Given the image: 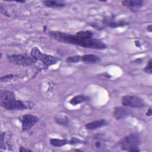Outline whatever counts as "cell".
Segmentation results:
<instances>
[{
  "label": "cell",
  "instance_id": "20",
  "mask_svg": "<svg viewBox=\"0 0 152 152\" xmlns=\"http://www.w3.org/2000/svg\"><path fill=\"white\" fill-rule=\"evenodd\" d=\"M14 77L13 74H7L1 77V82H7L10 80H11Z\"/></svg>",
  "mask_w": 152,
  "mask_h": 152
},
{
  "label": "cell",
  "instance_id": "11",
  "mask_svg": "<svg viewBox=\"0 0 152 152\" xmlns=\"http://www.w3.org/2000/svg\"><path fill=\"white\" fill-rule=\"evenodd\" d=\"M15 99H16L15 95L13 91L3 90L0 91V104L9 102Z\"/></svg>",
  "mask_w": 152,
  "mask_h": 152
},
{
  "label": "cell",
  "instance_id": "3",
  "mask_svg": "<svg viewBox=\"0 0 152 152\" xmlns=\"http://www.w3.org/2000/svg\"><path fill=\"white\" fill-rule=\"evenodd\" d=\"M6 57L10 63L20 66H31L37 61L31 55L27 53L7 55Z\"/></svg>",
  "mask_w": 152,
  "mask_h": 152
},
{
  "label": "cell",
  "instance_id": "1",
  "mask_svg": "<svg viewBox=\"0 0 152 152\" xmlns=\"http://www.w3.org/2000/svg\"><path fill=\"white\" fill-rule=\"evenodd\" d=\"M49 36L54 40L64 43L72 44L85 48L102 50L107 48V45L101 40L96 38L87 39L81 36L77 32L75 34H71L59 31H50Z\"/></svg>",
  "mask_w": 152,
  "mask_h": 152
},
{
  "label": "cell",
  "instance_id": "8",
  "mask_svg": "<svg viewBox=\"0 0 152 152\" xmlns=\"http://www.w3.org/2000/svg\"><path fill=\"white\" fill-rule=\"evenodd\" d=\"M132 114V112L126 107L118 106L115 107L113 112V116L116 120L125 119Z\"/></svg>",
  "mask_w": 152,
  "mask_h": 152
},
{
  "label": "cell",
  "instance_id": "25",
  "mask_svg": "<svg viewBox=\"0 0 152 152\" xmlns=\"http://www.w3.org/2000/svg\"><path fill=\"white\" fill-rule=\"evenodd\" d=\"M147 30L148 31H149V32H150V33L151 32V31H152V26H151V24H150V25H148V26H147Z\"/></svg>",
  "mask_w": 152,
  "mask_h": 152
},
{
  "label": "cell",
  "instance_id": "6",
  "mask_svg": "<svg viewBox=\"0 0 152 152\" xmlns=\"http://www.w3.org/2000/svg\"><path fill=\"white\" fill-rule=\"evenodd\" d=\"M21 122L22 131L26 132L30 130L39 121V118L31 114H26L20 118Z\"/></svg>",
  "mask_w": 152,
  "mask_h": 152
},
{
  "label": "cell",
  "instance_id": "21",
  "mask_svg": "<svg viewBox=\"0 0 152 152\" xmlns=\"http://www.w3.org/2000/svg\"><path fill=\"white\" fill-rule=\"evenodd\" d=\"M81 142H82V141L79 140L78 138L72 137L71 138V140L70 141H69L68 144H72V145H75V144H80V143H81Z\"/></svg>",
  "mask_w": 152,
  "mask_h": 152
},
{
  "label": "cell",
  "instance_id": "18",
  "mask_svg": "<svg viewBox=\"0 0 152 152\" xmlns=\"http://www.w3.org/2000/svg\"><path fill=\"white\" fill-rule=\"evenodd\" d=\"M143 71L148 74H152V59H150L146 65V66L144 68Z\"/></svg>",
  "mask_w": 152,
  "mask_h": 152
},
{
  "label": "cell",
  "instance_id": "27",
  "mask_svg": "<svg viewBox=\"0 0 152 152\" xmlns=\"http://www.w3.org/2000/svg\"><path fill=\"white\" fill-rule=\"evenodd\" d=\"M15 2H18V3H24L26 1L23 0V1H15Z\"/></svg>",
  "mask_w": 152,
  "mask_h": 152
},
{
  "label": "cell",
  "instance_id": "15",
  "mask_svg": "<svg viewBox=\"0 0 152 152\" xmlns=\"http://www.w3.org/2000/svg\"><path fill=\"white\" fill-rule=\"evenodd\" d=\"M88 100V98L87 96H85L84 95H77V96H75L72 98H71L69 100V103L71 104H72V106H76V105H78V104L84 102Z\"/></svg>",
  "mask_w": 152,
  "mask_h": 152
},
{
  "label": "cell",
  "instance_id": "7",
  "mask_svg": "<svg viewBox=\"0 0 152 152\" xmlns=\"http://www.w3.org/2000/svg\"><path fill=\"white\" fill-rule=\"evenodd\" d=\"M1 106L8 110H23L28 107L24 102L19 100H14L9 102L1 103Z\"/></svg>",
  "mask_w": 152,
  "mask_h": 152
},
{
  "label": "cell",
  "instance_id": "26",
  "mask_svg": "<svg viewBox=\"0 0 152 152\" xmlns=\"http://www.w3.org/2000/svg\"><path fill=\"white\" fill-rule=\"evenodd\" d=\"M135 43L137 46H138V47H140L141 46V45H140V43L139 41H138V40L135 41Z\"/></svg>",
  "mask_w": 152,
  "mask_h": 152
},
{
  "label": "cell",
  "instance_id": "13",
  "mask_svg": "<svg viewBox=\"0 0 152 152\" xmlns=\"http://www.w3.org/2000/svg\"><path fill=\"white\" fill-rule=\"evenodd\" d=\"M81 61L86 64H97L101 61V59L95 55L86 54L82 56Z\"/></svg>",
  "mask_w": 152,
  "mask_h": 152
},
{
  "label": "cell",
  "instance_id": "14",
  "mask_svg": "<svg viewBox=\"0 0 152 152\" xmlns=\"http://www.w3.org/2000/svg\"><path fill=\"white\" fill-rule=\"evenodd\" d=\"M43 5L49 8H62L65 6V3L59 0H46L42 2Z\"/></svg>",
  "mask_w": 152,
  "mask_h": 152
},
{
  "label": "cell",
  "instance_id": "24",
  "mask_svg": "<svg viewBox=\"0 0 152 152\" xmlns=\"http://www.w3.org/2000/svg\"><path fill=\"white\" fill-rule=\"evenodd\" d=\"M151 114H152V110H151V108H149V109H148V110H147V112L146 113V115H147V116H151Z\"/></svg>",
  "mask_w": 152,
  "mask_h": 152
},
{
  "label": "cell",
  "instance_id": "28",
  "mask_svg": "<svg viewBox=\"0 0 152 152\" xmlns=\"http://www.w3.org/2000/svg\"><path fill=\"white\" fill-rule=\"evenodd\" d=\"M46 27H46V26H44V31H45V30H46Z\"/></svg>",
  "mask_w": 152,
  "mask_h": 152
},
{
  "label": "cell",
  "instance_id": "12",
  "mask_svg": "<svg viewBox=\"0 0 152 152\" xmlns=\"http://www.w3.org/2000/svg\"><path fill=\"white\" fill-rule=\"evenodd\" d=\"M107 125V122L104 119H102L99 120L94 121L90 122H88L85 125V128L87 129H96L97 128H102L103 126H106Z\"/></svg>",
  "mask_w": 152,
  "mask_h": 152
},
{
  "label": "cell",
  "instance_id": "5",
  "mask_svg": "<svg viewBox=\"0 0 152 152\" xmlns=\"http://www.w3.org/2000/svg\"><path fill=\"white\" fill-rule=\"evenodd\" d=\"M121 103L124 106L133 108H142L146 106V103L142 99L134 95L123 96Z\"/></svg>",
  "mask_w": 152,
  "mask_h": 152
},
{
  "label": "cell",
  "instance_id": "22",
  "mask_svg": "<svg viewBox=\"0 0 152 152\" xmlns=\"http://www.w3.org/2000/svg\"><path fill=\"white\" fill-rule=\"evenodd\" d=\"M0 11H1V13L2 14H3L4 15H5L7 17H10V14L9 13L7 12V11L5 9V8L3 7V5L2 4H1L0 5Z\"/></svg>",
  "mask_w": 152,
  "mask_h": 152
},
{
  "label": "cell",
  "instance_id": "16",
  "mask_svg": "<svg viewBox=\"0 0 152 152\" xmlns=\"http://www.w3.org/2000/svg\"><path fill=\"white\" fill-rule=\"evenodd\" d=\"M49 143L51 145L59 147H62L69 143V141L65 139H58V138H50L49 140Z\"/></svg>",
  "mask_w": 152,
  "mask_h": 152
},
{
  "label": "cell",
  "instance_id": "19",
  "mask_svg": "<svg viewBox=\"0 0 152 152\" xmlns=\"http://www.w3.org/2000/svg\"><path fill=\"white\" fill-rule=\"evenodd\" d=\"M55 121L57 123H58L59 124H66L68 123V119L66 116H64V118L63 117H56L55 118Z\"/></svg>",
  "mask_w": 152,
  "mask_h": 152
},
{
  "label": "cell",
  "instance_id": "4",
  "mask_svg": "<svg viewBox=\"0 0 152 152\" xmlns=\"http://www.w3.org/2000/svg\"><path fill=\"white\" fill-rule=\"evenodd\" d=\"M30 55L37 61H42L46 66L54 65L57 62V59L55 56L42 53L37 47L31 49Z\"/></svg>",
  "mask_w": 152,
  "mask_h": 152
},
{
  "label": "cell",
  "instance_id": "10",
  "mask_svg": "<svg viewBox=\"0 0 152 152\" xmlns=\"http://www.w3.org/2000/svg\"><path fill=\"white\" fill-rule=\"evenodd\" d=\"M121 3L123 6L126 7L132 12H137L142 7L144 4L143 1H122Z\"/></svg>",
  "mask_w": 152,
  "mask_h": 152
},
{
  "label": "cell",
  "instance_id": "23",
  "mask_svg": "<svg viewBox=\"0 0 152 152\" xmlns=\"http://www.w3.org/2000/svg\"><path fill=\"white\" fill-rule=\"evenodd\" d=\"M21 152H26V151H31V150L28 149V148H26L24 147H21L20 150H19Z\"/></svg>",
  "mask_w": 152,
  "mask_h": 152
},
{
  "label": "cell",
  "instance_id": "9",
  "mask_svg": "<svg viewBox=\"0 0 152 152\" xmlns=\"http://www.w3.org/2000/svg\"><path fill=\"white\" fill-rule=\"evenodd\" d=\"M102 23L103 24H105L111 28H117L119 27H123L129 24V23H128L125 20H116L113 16L105 17L103 18Z\"/></svg>",
  "mask_w": 152,
  "mask_h": 152
},
{
  "label": "cell",
  "instance_id": "2",
  "mask_svg": "<svg viewBox=\"0 0 152 152\" xmlns=\"http://www.w3.org/2000/svg\"><path fill=\"white\" fill-rule=\"evenodd\" d=\"M141 144L140 135L137 133H132L125 137L119 142L120 148L124 151L138 152V146Z\"/></svg>",
  "mask_w": 152,
  "mask_h": 152
},
{
  "label": "cell",
  "instance_id": "17",
  "mask_svg": "<svg viewBox=\"0 0 152 152\" xmlns=\"http://www.w3.org/2000/svg\"><path fill=\"white\" fill-rule=\"evenodd\" d=\"M81 55H74L68 56L66 58L65 61L68 63H78L81 61Z\"/></svg>",
  "mask_w": 152,
  "mask_h": 152
}]
</instances>
